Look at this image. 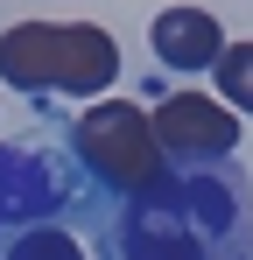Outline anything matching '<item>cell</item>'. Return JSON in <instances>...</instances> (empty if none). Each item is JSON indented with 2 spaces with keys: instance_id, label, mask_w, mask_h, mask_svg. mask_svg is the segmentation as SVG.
<instances>
[{
  "instance_id": "1",
  "label": "cell",
  "mask_w": 253,
  "mask_h": 260,
  "mask_svg": "<svg viewBox=\"0 0 253 260\" xmlns=\"http://www.w3.org/2000/svg\"><path fill=\"white\" fill-rule=\"evenodd\" d=\"M120 260H253V183L239 162H169L120 211Z\"/></svg>"
},
{
  "instance_id": "2",
  "label": "cell",
  "mask_w": 253,
  "mask_h": 260,
  "mask_svg": "<svg viewBox=\"0 0 253 260\" xmlns=\"http://www.w3.org/2000/svg\"><path fill=\"white\" fill-rule=\"evenodd\" d=\"M120 78V43L99 21H14L0 36V85L28 99H99Z\"/></svg>"
},
{
  "instance_id": "3",
  "label": "cell",
  "mask_w": 253,
  "mask_h": 260,
  "mask_svg": "<svg viewBox=\"0 0 253 260\" xmlns=\"http://www.w3.org/2000/svg\"><path fill=\"white\" fill-rule=\"evenodd\" d=\"M64 204L78 190L42 148H0V260H91L84 232L56 218Z\"/></svg>"
},
{
  "instance_id": "4",
  "label": "cell",
  "mask_w": 253,
  "mask_h": 260,
  "mask_svg": "<svg viewBox=\"0 0 253 260\" xmlns=\"http://www.w3.org/2000/svg\"><path fill=\"white\" fill-rule=\"evenodd\" d=\"M71 155H78L84 176L106 183L113 197H134V190H148V183L169 169L162 141H155V113L120 106V99H106V91H99V106L78 113V127H71Z\"/></svg>"
},
{
  "instance_id": "5",
  "label": "cell",
  "mask_w": 253,
  "mask_h": 260,
  "mask_svg": "<svg viewBox=\"0 0 253 260\" xmlns=\"http://www.w3.org/2000/svg\"><path fill=\"white\" fill-rule=\"evenodd\" d=\"M155 141L169 162H218L239 148V113L211 91H169L155 106Z\"/></svg>"
},
{
  "instance_id": "6",
  "label": "cell",
  "mask_w": 253,
  "mask_h": 260,
  "mask_svg": "<svg viewBox=\"0 0 253 260\" xmlns=\"http://www.w3.org/2000/svg\"><path fill=\"white\" fill-rule=\"evenodd\" d=\"M148 43H155V56L169 71H211L218 49H225V36H218V21L204 7H162L155 28H148Z\"/></svg>"
},
{
  "instance_id": "7",
  "label": "cell",
  "mask_w": 253,
  "mask_h": 260,
  "mask_svg": "<svg viewBox=\"0 0 253 260\" xmlns=\"http://www.w3.org/2000/svg\"><path fill=\"white\" fill-rule=\"evenodd\" d=\"M211 78H218V99L232 113H253V43H225L218 63H211Z\"/></svg>"
}]
</instances>
